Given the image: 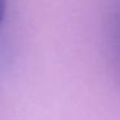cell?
Listing matches in <instances>:
<instances>
[{
	"instance_id": "1",
	"label": "cell",
	"mask_w": 120,
	"mask_h": 120,
	"mask_svg": "<svg viewBox=\"0 0 120 120\" xmlns=\"http://www.w3.org/2000/svg\"><path fill=\"white\" fill-rule=\"evenodd\" d=\"M106 32L112 66L120 81V0H107Z\"/></svg>"
},
{
	"instance_id": "2",
	"label": "cell",
	"mask_w": 120,
	"mask_h": 120,
	"mask_svg": "<svg viewBox=\"0 0 120 120\" xmlns=\"http://www.w3.org/2000/svg\"><path fill=\"white\" fill-rule=\"evenodd\" d=\"M5 13H7V0H0V26L5 19Z\"/></svg>"
}]
</instances>
